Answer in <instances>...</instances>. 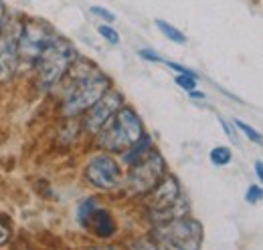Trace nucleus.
Instances as JSON below:
<instances>
[{
	"mask_svg": "<svg viewBox=\"0 0 263 250\" xmlns=\"http://www.w3.org/2000/svg\"><path fill=\"white\" fill-rule=\"evenodd\" d=\"M21 31L23 23L8 20L0 31V83L14 77L21 61Z\"/></svg>",
	"mask_w": 263,
	"mask_h": 250,
	"instance_id": "obj_6",
	"label": "nucleus"
},
{
	"mask_svg": "<svg viewBox=\"0 0 263 250\" xmlns=\"http://www.w3.org/2000/svg\"><path fill=\"white\" fill-rule=\"evenodd\" d=\"M138 55L142 57V59H146V61H152V62H160L162 59L156 55V53H152V51H148V49H142V51H138Z\"/></svg>",
	"mask_w": 263,
	"mask_h": 250,
	"instance_id": "obj_23",
	"label": "nucleus"
},
{
	"mask_svg": "<svg viewBox=\"0 0 263 250\" xmlns=\"http://www.w3.org/2000/svg\"><path fill=\"white\" fill-rule=\"evenodd\" d=\"M150 152H152V141H150L148 135H144L138 143H134L130 150L124 152V161H126L128 165H134L136 161H140L142 157H146Z\"/></svg>",
	"mask_w": 263,
	"mask_h": 250,
	"instance_id": "obj_13",
	"label": "nucleus"
},
{
	"mask_svg": "<svg viewBox=\"0 0 263 250\" xmlns=\"http://www.w3.org/2000/svg\"><path fill=\"white\" fill-rule=\"evenodd\" d=\"M245 200H247V202H251V204L259 202V200H263V190L257 186V184L249 186L247 187V192H245Z\"/></svg>",
	"mask_w": 263,
	"mask_h": 250,
	"instance_id": "obj_20",
	"label": "nucleus"
},
{
	"mask_svg": "<svg viewBox=\"0 0 263 250\" xmlns=\"http://www.w3.org/2000/svg\"><path fill=\"white\" fill-rule=\"evenodd\" d=\"M233 125H235V127H239V129L245 133V137H247V139H251V141H253V143H257V145H263V135L257 131V129H253L251 125L243 123L241 119H233Z\"/></svg>",
	"mask_w": 263,
	"mask_h": 250,
	"instance_id": "obj_17",
	"label": "nucleus"
},
{
	"mask_svg": "<svg viewBox=\"0 0 263 250\" xmlns=\"http://www.w3.org/2000/svg\"><path fill=\"white\" fill-rule=\"evenodd\" d=\"M57 38L55 31L45 20H29L21 31V61L27 65L36 62L41 53Z\"/></svg>",
	"mask_w": 263,
	"mask_h": 250,
	"instance_id": "obj_7",
	"label": "nucleus"
},
{
	"mask_svg": "<svg viewBox=\"0 0 263 250\" xmlns=\"http://www.w3.org/2000/svg\"><path fill=\"white\" fill-rule=\"evenodd\" d=\"M73 85L67 91L61 113L65 117H77L85 113L101 95L109 89V79L101 75L93 65L87 61H75L73 62Z\"/></svg>",
	"mask_w": 263,
	"mask_h": 250,
	"instance_id": "obj_1",
	"label": "nucleus"
},
{
	"mask_svg": "<svg viewBox=\"0 0 263 250\" xmlns=\"http://www.w3.org/2000/svg\"><path fill=\"white\" fill-rule=\"evenodd\" d=\"M77 61V51L75 47L57 36L34 62L36 69V87L41 91H49L53 89L57 83H61V79L69 73V69L73 67V62Z\"/></svg>",
	"mask_w": 263,
	"mask_h": 250,
	"instance_id": "obj_2",
	"label": "nucleus"
},
{
	"mask_svg": "<svg viewBox=\"0 0 263 250\" xmlns=\"http://www.w3.org/2000/svg\"><path fill=\"white\" fill-rule=\"evenodd\" d=\"M4 25H6V10H4V4H2V0H0V31H2Z\"/></svg>",
	"mask_w": 263,
	"mask_h": 250,
	"instance_id": "obj_27",
	"label": "nucleus"
},
{
	"mask_svg": "<svg viewBox=\"0 0 263 250\" xmlns=\"http://www.w3.org/2000/svg\"><path fill=\"white\" fill-rule=\"evenodd\" d=\"M8 240H10V222L4 216H0V246L6 244Z\"/></svg>",
	"mask_w": 263,
	"mask_h": 250,
	"instance_id": "obj_21",
	"label": "nucleus"
},
{
	"mask_svg": "<svg viewBox=\"0 0 263 250\" xmlns=\"http://www.w3.org/2000/svg\"><path fill=\"white\" fill-rule=\"evenodd\" d=\"M176 85L191 93V91L197 89V75H193V73H182V75L176 77Z\"/></svg>",
	"mask_w": 263,
	"mask_h": 250,
	"instance_id": "obj_18",
	"label": "nucleus"
},
{
	"mask_svg": "<svg viewBox=\"0 0 263 250\" xmlns=\"http://www.w3.org/2000/svg\"><path fill=\"white\" fill-rule=\"evenodd\" d=\"M166 176V161L156 150H152L146 157L130 165L126 187L134 196H146L150 190L158 186V182Z\"/></svg>",
	"mask_w": 263,
	"mask_h": 250,
	"instance_id": "obj_5",
	"label": "nucleus"
},
{
	"mask_svg": "<svg viewBox=\"0 0 263 250\" xmlns=\"http://www.w3.org/2000/svg\"><path fill=\"white\" fill-rule=\"evenodd\" d=\"M219 123L223 125V129H225V133L229 135V139H231V141H233V143H237V137L233 135V131H231V127H229V125H227V121H225L223 117H219Z\"/></svg>",
	"mask_w": 263,
	"mask_h": 250,
	"instance_id": "obj_25",
	"label": "nucleus"
},
{
	"mask_svg": "<svg viewBox=\"0 0 263 250\" xmlns=\"http://www.w3.org/2000/svg\"><path fill=\"white\" fill-rule=\"evenodd\" d=\"M85 178L89 180L91 186L107 192V190H114V187L120 186L122 170H120V163L109 154H98L87 161Z\"/></svg>",
	"mask_w": 263,
	"mask_h": 250,
	"instance_id": "obj_8",
	"label": "nucleus"
},
{
	"mask_svg": "<svg viewBox=\"0 0 263 250\" xmlns=\"http://www.w3.org/2000/svg\"><path fill=\"white\" fill-rule=\"evenodd\" d=\"M255 174H257V178L261 180V184H263V161L261 159L255 161Z\"/></svg>",
	"mask_w": 263,
	"mask_h": 250,
	"instance_id": "obj_26",
	"label": "nucleus"
},
{
	"mask_svg": "<svg viewBox=\"0 0 263 250\" xmlns=\"http://www.w3.org/2000/svg\"><path fill=\"white\" fill-rule=\"evenodd\" d=\"M231 159H233V154H231L229 148H225V145H219V148H213L211 150V163L213 165L223 168V165L231 163Z\"/></svg>",
	"mask_w": 263,
	"mask_h": 250,
	"instance_id": "obj_15",
	"label": "nucleus"
},
{
	"mask_svg": "<svg viewBox=\"0 0 263 250\" xmlns=\"http://www.w3.org/2000/svg\"><path fill=\"white\" fill-rule=\"evenodd\" d=\"M91 14H96V16L107 20V23H114L116 20V14L109 12V10H105V8H101V6H91Z\"/></svg>",
	"mask_w": 263,
	"mask_h": 250,
	"instance_id": "obj_22",
	"label": "nucleus"
},
{
	"mask_svg": "<svg viewBox=\"0 0 263 250\" xmlns=\"http://www.w3.org/2000/svg\"><path fill=\"white\" fill-rule=\"evenodd\" d=\"M166 65H168L172 71H176L178 75H182V73H193V71H189L186 67H182V65H176V62H172V61H166ZM193 75H195V73H193Z\"/></svg>",
	"mask_w": 263,
	"mask_h": 250,
	"instance_id": "obj_24",
	"label": "nucleus"
},
{
	"mask_svg": "<svg viewBox=\"0 0 263 250\" xmlns=\"http://www.w3.org/2000/svg\"><path fill=\"white\" fill-rule=\"evenodd\" d=\"M122 101L124 97L114 91V89H107L105 93L99 97L98 101L85 111V117H83V129L91 135H98L101 131V127L107 123L122 107Z\"/></svg>",
	"mask_w": 263,
	"mask_h": 250,
	"instance_id": "obj_9",
	"label": "nucleus"
},
{
	"mask_svg": "<svg viewBox=\"0 0 263 250\" xmlns=\"http://www.w3.org/2000/svg\"><path fill=\"white\" fill-rule=\"evenodd\" d=\"M98 32L107 40V43H111V45H118V43H120V34H118L116 29H111L109 25H99Z\"/></svg>",
	"mask_w": 263,
	"mask_h": 250,
	"instance_id": "obj_19",
	"label": "nucleus"
},
{
	"mask_svg": "<svg viewBox=\"0 0 263 250\" xmlns=\"http://www.w3.org/2000/svg\"><path fill=\"white\" fill-rule=\"evenodd\" d=\"M144 137V127L132 107H120V111L101 127L98 133V148L103 152H126Z\"/></svg>",
	"mask_w": 263,
	"mask_h": 250,
	"instance_id": "obj_3",
	"label": "nucleus"
},
{
	"mask_svg": "<svg viewBox=\"0 0 263 250\" xmlns=\"http://www.w3.org/2000/svg\"><path fill=\"white\" fill-rule=\"evenodd\" d=\"M96 208H98V206H96V200H93V198H87V200H83V202L77 206V220H79V224H81L83 228H85L87 220L93 214Z\"/></svg>",
	"mask_w": 263,
	"mask_h": 250,
	"instance_id": "obj_16",
	"label": "nucleus"
},
{
	"mask_svg": "<svg viewBox=\"0 0 263 250\" xmlns=\"http://www.w3.org/2000/svg\"><path fill=\"white\" fill-rule=\"evenodd\" d=\"M156 27H158V31L164 34L166 38H170L172 43H176V45H184L186 43V36L182 34V32L178 31L176 27H172V25H168V23H164V20H156Z\"/></svg>",
	"mask_w": 263,
	"mask_h": 250,
	"instance_id": "obj_14",
	"label": "nucleus"
},
{
	"mask_svg": "<svg viewBox=\"0 0 263 250\" xmlns=\"http://www.w3.org/2000/svg\"><path fill=\"white\" fill-rule=\"evenodd\" d=\"M191 97H193V99H204V93H198V91H191Z\"/></svg>",
	"mask_w": 263,
	"mask_h": 250,
	"instance_id": "obj_28",
	"label": "nucleus"
},
{
	"mask_svg": "<svg viewBox=\"0 0 263 250\" xmlns=\"http://www.w3.org/2000/svg\"><path fill=\"white\" fill-rule=\"evenodd\" d=\"M150 240L160 248L197 250L202 244V226L189 216L156 224L150 232Z\"/></svg>",
	"mask_w": 263,
	"mask_h": 250,
	"instance_id": "obj_4",
	"label": "nucleus"
},
{
	"mask_svg": "<svg viewBox=\"0 0 263 250\" xmlns=\"http://www.w3.org/2000/svg\"><path fill=\"white\" fill-rule=\"evenodd\" d=\"M178 198H180L178 180L172 176H164L158 182V186L146 194V206H148V210H162V208L172 206Z\"/></svg>",
	"mask_w": 263,
	"mask_h": 250,
	"instance_id": "obj_10",
	"label": "nucleus"
},
{
	"mask_svg": "<svg viewBox=\"0 0 263 250\" xmlns=\"http://www.w3.org/2000/svg\"><path fill=\"white\" fill-rule=\"evenodd\" d=\"M150 214V220L156 224H164V222H170V220H176V218H182L189 214V202L184 198H178L172 206L168 208H162V210H148Z\"/></svg>",
	"mask_w": 263,
	"mask_h": 250,
	"instance_id": "obj_12",
	"label": "nucleus"
},
{
	"mask_svg": "<svg viewBox=\"0 0 263 250\" xmlns=\"http://www.w3.org/2000/svg\"><path fill=\"white\" fill-rule=\"evenodd\" d=\"M85 228L98 238H111L116 234V222L111 218V214L107 210H103V208L93 210V214L89 216Z\"/></svg>",
	"mask_w": 263,
	"mask_h": 250,
	"instance_id": "obj_11",
	"label": "nucleus"
}]
</instances>
